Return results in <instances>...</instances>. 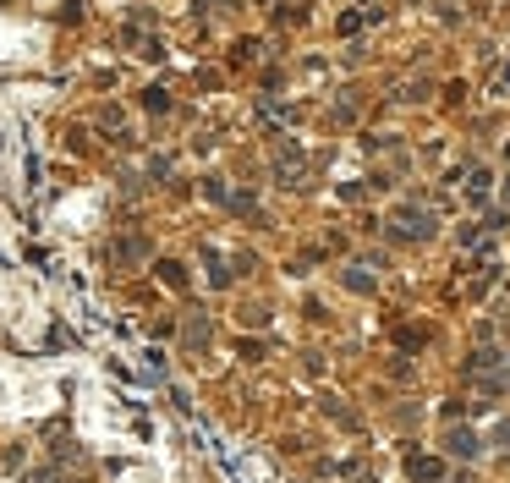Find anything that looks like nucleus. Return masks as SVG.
Here are the masks:
<instances>
[{"label": "nucleus", "instance_id": "1", "mask_svg": "<svg viewBox=\"0 0 510 483\" xmlns=\"http://www.w3.org/2000/svg\"><path fill=\"white\" fill-rule=\"evenodd\" d=\"M395 242H417V236H433V214L428 209H401L395 214V226H389Z\"/></svg>", "mask_w": 510, "mask_h": 483}, {"label": "nucleus", "instance_id": "2", "mask_svg": "<svg viewBox=\"0 0 510 483\" xmlns=\"http://www.w3.org/2000/svg\"><path fill=\"white\" fill-rule=\"evenodd\" d=\"M450 450H455V456H477V434H472V428H455V434H450Z\"/></svg>", "mask_w": 510, "mask_h": 483}, {"label": "nucleus", "instance_id": "3", "mask_svg": "<svg viewBox=\"0 0 510 483\" xmlns=\"http://www.w3.org/2000/svg\"><path fill=\"white\" fill-rule=\"evenodd\" d=\"M439 472H445L439 462H423V456H411V478H417V483H439Z\"/></svg>", "mask_w": 510, "mask_h": 483}, {"label": "nucleus", "instance_id": "4", "mask_svg": "<svg viewBox=\"0 0 510 483\" xmlns=\"http://www.w3.org/2000/svg\"><path fill=\"white\" fill-rule=\"evenodd\" d=\"M494 368H499V352H477V357L467 362V374H472V379H483V374H494Z\"/></svg>", "mask_w": 510, "mask_h": 483}, {"label": "nucleus", "instance_id": "5", "mask_svg": "<svg viewBox=\"0 0 510 483\" xmlns=\"http://www.w3.org/2000/svg\"><path fill=\"white\" fill-rule=\"evenodd\" d=\"M143 242H138V236H126V242H116V258H143Z\"/></svg>", "mask_w": 510, "mask_h": 483}, {"label": "nucleus", "instance_id": "6", "mask_svg": "<svg viewBox=\"0 0 510 483\" xmlns=\"http://www.w3.org/2000/svg\"><path fill=\"white\" fill-rule=\"evenodd\" d=\"M346 286H351V292H373V274H367V270H346Z\"/></svg>", "mask_w": 510, "mask_h": 483}, {"label": "nucleus", "instance_id": "7", "mask_svg": "<svg viewBox=\"0 0 510 483\" xmlns=\"http://www.w3.org/2000/svg\"><path fill=\"white\" fill-rule=\"evenodd\" d=\"M143 105H148V110H165L170 99H165V88H148V94H143Z\"/></svg>", "mask_w": 510, "mask_h": 483}, {"label": "nucleus", "instance_id": "8", "mask_svg": "<svg viewBox=\"0 0 510 483\" xmlns=\"http://www.w3.org/2000/svg\"><path fill=\"white\" fill-rule=\"evenodd\" d=\"M499 445H505V450H510V423H505V428H499Z\"/></svg>", "mask_w": 510, "mask_h": 483}, {"label": "nucleus", "instance_id": "9", "mask_svg": "<svg viewBox=\"0 0 510 483\" xmlns=\"http://www.w3.org/2000/svg\"><path fill=\"white\" fill-rule=\"evenodd\" d=\"M505 88H510V66H505Z\"/></svg>", "mask_w": 510, "mask_h": 483}, {"label": "nucleus", "instance_id": "10", "mask_svg": "<svg viewBox=\"0 0 510 483\" xmlns=\"http://www.w3.org/2000/svg\"><path fill=\"white\" fill-rule=\"evenodd\" d=\"M505 198H510V182H505Z\"/></svg>", "mask_w": 510, "mask_h": 483}, {"label": "nucleus", "instance_id": "11", "mask_svg": "<svg viewBox=\"0 0 510 483\" xmlns=\"http://www.w3.org/2000/svg\"><path fill=\"white\" fill-rule=\"evenodd\" d=\"M505 390H510V379H505Z\"/></svg>", "mask_w": 510, "mask_h": 483}]
</instances>
